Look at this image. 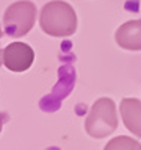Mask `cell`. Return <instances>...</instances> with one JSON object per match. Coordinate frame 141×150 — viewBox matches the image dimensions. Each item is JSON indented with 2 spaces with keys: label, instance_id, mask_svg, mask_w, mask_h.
Wrapping results in <instances>:
<instances>
[{
  "label": "cell",
  "instance_id": "cell-5",
  "mask_svg": "<svg viewBox=\"0 0 141 150\" xmlns=\"http://www.w3.org/2000/svg\"><path fill=\"white\" fill-rule=\"evenodd\" d=\"M116 42L123 50L141 51V20H131L117 29Z\"/></svg>",
  "mask_w": 141,
  "mask_h": 150
},
{
  "label": "cell",
  "instance_id": "cell-4",
  "mask_svg": "<svg viewBox=\"0 0 141 150\" xmlns=\"http://www.w3.org/2000/svg\"><path fill=\"white\" fill-rule=\"evenodd\" d=\"M35 60L30 45L24 42H12L3 50V65L12 72L27 71Z\"/></svg>",
  "mask_w": 141,
  "mask_h": 150
},
{
  "label": "cell",
  "instance_id": "cell-9",
  "mask_svg": "<svg viewBox=\"0 0 141 150\" xmlns=\"http://www.w3.org/2000/svg\"><path fill=\"white\" fill-rule=\"evenodd\" d=\"M2 126H3V114L0 112V132H2Z\"/></svg>",
  "mask_w": 141,
  "mask_h": 150
},
{
  "label": "cell",
  "instance_id": "cell-6",
  "mask_svg": "<svg viewBox=\"0 0 141 150\" xmlns=\"http://www.w3.org/2000/svg\"><path fill=\"white\" fill-rule=\"evenodd\" d=\"M120 114L126 129L141 138V101L137 98H125L120 102Z\"/></svg>",
  "mask_w": 141,
  "mask_h": 150
},
{
  "label": "cell",
  "instance_id": "cell-3",
  "mask_svg": "<svg viewBox=\"0 0 141 150\" xmlns=\"http://www.w3.org/2000/svg\"><path fill=\"white\" fill-rule=\"evenodd\" d=\"M36 6L29 0H20L8 6L3 15V29L11 38L27 35L36 21Z\"/></svg>",
  "mask_w": 141,
  "mask_h": 150
},
{
  "label": "cell",
  "instance_id": "cell-7",
  "mask_svg": "<svg viewBox=\"0 0 141 150\" xmlns=\"http://www.w3.org/2000/svg\"><path fill=\"white\" fill-rule=\"evenodd\" d=\"M104 150H141V143H138L137 140L131 138L126 135H120L116 138L110 140Z\"/></svg>",
  "mask_w": 141,
  "mask_h": 150
},
{
  "label": "cell",
  "instance_id": "cell-2",
  "mask_svg": "<svg viewBox=\"0 0 141 150\" xmlns=\"http://www.w3.org/2000/svg\"><path fill=\"white\" fill-rule=\"evenodd\" d=\"M117 111L116 104L110 98H101L92 105L86 117L84 129L93 138H105L117 129Z\"/></svg>",
  "mask_w": 141,
  "mask_h": 150
},
{
  "label": "cell",
  "instance_id": "cell-8",
  "mask_svg": "<svg viewBox=\"0 0 141 150\" xmlns=\"http://www.w3.org/2000/svg\"><path fill=\"white\" fill-rule=\"evenodd\" d=\"M3 65V50L0 48V66Z\"/></svg>",
  "mask_w": 141,
  "mask_h": 150
},
{
  "label": "cell",
  "instance_id": "cell-1",
  "mask_svg": "<svg viewBox=\"0 0 141 150\" xmlns=\"http://www.w3.org/2000/svg\"><path fill=\"white\" fill-rule=\"evenodd\" d=\"M39 24L47 35L54 38H66L75 33L78 20L69 3L63 0H53L42 8Z\"/></svg>",
  "mask_w": 141,
  "mask_h": 150
},
{
  "label": "cell",
  "instance_id": "cell-10",
  "mask_svg": "<svg viewBox=\"0 0 141 150\" xmlns=\"http://www.w3.org/2000/svg\"><path fill=\"white\" fill-rule=\"evenodd\" d=\"M3 36V30H2V27H0V38Z\"/></svg>",
  "mask_w": 141,
  "mask_h": 150
}]
</instances>
